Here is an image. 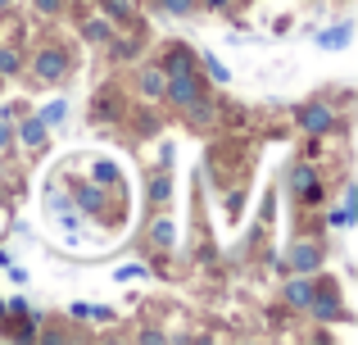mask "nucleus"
Segmentation results:
<instances>
[{
    "mask_svg": "<svg viewBox=\"0 0 358 345\" xmlns=\"http://www.w3.org/2000/svg\"><path fill=\"white\" fill-rule=\"evenodd\" d=\"M164 5L173 9V14H191V9H195V0H164Z\"/></svg>",
    "mask_w": 358,
    "mask_h": 345,
    "instance_id": "19",
    "label": "nucleus"
},
{
    "mask_svg": "<svg viewBox=\"0 0 358 345\" xmlns=\"http://www.w3.org/2000/svg\"><path fill=\"white\" fill-rule=\"evenodd\" d=\"M308 309L317 314L322 323H331V318H341V295H336V282H313V295H308Z\"/></svg>",
    "mask_w": 358,
    "mask_h": 345,
    "instance_id": "1",
    "label": "nucleus"
},
{
    "mask_svg": "<svg viewBox=\"0 0 358 345\" xmlns=\"http://www.w3.org/2000/svg\"><path fill=\"white\" fill-rule=\"evenodd\" d=\"M299 118H304V127H308V132H327V127H331V109H327V105H308L304 109V114H299Z\"/></svg>",
    "mask_w": 358,
    "mask_h": 345,
    "instance_id": "5",
    "label": "nucleus"
},
{
    "mask_svg": "<svg viewBox=\"0 0 358 345\" xmlns=\"http://www.w3.org/2000/svg\"><path fill=\"white\" fill-rule=\"evenodd\" d=\"M32 69H36V78H41V82H59L64 73H69V55H64L59 45H45V50L32 59Z\"/></svg>",
    "mask_w": 358,
    "mask_h": 345,
    "instance_id": "2",
    "label": "nucleus"
},
{
    "mask_svg": "<svg viewBox=\"0 0 358 345\" xmlns=\"http://www.w3.org/2000/svg\"><path fill=\"white\" fill-rule=\"evenodd\" d=\"M114 177V164H96V182H109Z\"/></svg>",
    "mask_w": 358,
    "mask_h": 345,
    "instance_id": "22",
    "label": "nucleus"
},
{
    "mask_svg": "<svg viewBox=\"0 0 358 345\" xmlns=\"http://www.w3.org/2000/svg\"><path fill=\"white\" fill-rule=\"evenodd\" d=\"M87 41H109V23H87Z\"/></svg>",
    "mask_w": 358,
    "mask_h": 345,
    "instance_id": "17",
    "label": "nucleus"
},
{
    "mask_svg": "<svg viewBox=\"0 0 358 345\" xmlns=\"http://www.w3.org/2000/svg\"><path fill=\"white\" fill-rule=\"evenodd\" d=\"M69 114V105H59V100H55V105H45V114H41V123L50 127V123H59V118Z\"/></svg>",
    "mask_w": 358,
    "mask_h": 345,
    "instance_id": "14",
    "label": "nucleus"
},
{
    "mask_svg": "<svg viewBox=\"0 0 358 345\" xmlns=\"http://www.w3.org/2000/svg\"><path fill=\"white\" fill-rule=\"evenodd\" d=\"M23 141H27V146H41V141H45V123H41V118L23 123Z\"/></svg>",
    "mask_w": 358,
    "mask_h": 345,
    "instance_id": "9",
    "label": "nucleus"
},
{
    "mask_svg": "<svg viewBox=\"0 0 358 345\" xmlns=\"http://www.w3.org/2000/svg\"><path fill=\"white\" fill-rule=\"evenodd\" d=\"M150 195H155V200H168V177H159V182L150 186Z\"/></svg>",
    "mask_w": 358,
    "mask_h": 345,
    "instance_id": "20",
    "label": "nucleus"
},
{
    "mask_svg": "<svg viewBox=\"0 0 358 345\" xmlns=\"http://www.w3.org/2000/svg\"><path fill=\"white\" fill-rule=\"evenodd\" d=\"M322 264V250L313 246V241H299L295 250H290V268H299V273H308V268Z\"/></svg>",
    "mask_w": 358,
    "mask_h": 345,
    "instance_id": "4",
    "label": "nucleus"
},
{
    "mask_svg": "<svg viewBox=\"0 0 358 345\" xmlns=\"http://www.w3.org/2000/svg\"><path fill=\"white\" fill-rule=\"evenodd\" d=\"M5 73H18V55L0 45V78H5Z\"/></svg>",
    "mask_w": 358,
    "mask_h": 345,
    "instance_id": "15",
    "label": "nucleus"
},
{
    "mask_svg": "<svg viewBox=\"0 0 358 345\" xmlns=\"http://www.w3.org/2000/svg\"><path fill=\"white\" fill-rule=\"evenodd\" d=\"M290 191H299V195H308V200H317V182H313V169H308V164H299V169L290 173Z\"/></svg>",
    "mask_w": 358,
    "mask_h": 345,
    "instance_id": "6",
    "label": "nucleus"
},
{
    "mask_svg": "<svg viewBox=\"0 0 358 345\" xmlns=\"http://www.w3.org/2000/svg\"><path fill=\"white\" fill-rule=\"evenodd\" d=\"M5 141H9V127H5V123H0V146H5Z\"/></svg>",
    "mask_w": 358,
    "mask_h": 345,
    "instance_id": "24",
    "label": "nucleus"
},
{
    "mask_svg": "<svg viewBox=\"0 0 358 345\" xmlns=\"http://www.w3.org/2000/svg\"><path fill=\"white\" fill-rule=\"evenodd\" d=\"M168 73H191V55L186 50H168Z\"/></svg>",
    "mask_w": 358,
    "mask_h": 345,
    "instance_id": "11",
    "label": "nucleus"
},
{
    "mask_svg": "<svg viewBox=\"0 0 358 345\" xmlns=\"http://www.w3.org/2000/svg\"><path fill=\"white\" fill-rule=\"evenodd\" d=\"M150 241H155L159 250H168V246H173V223H168V218H164V223H155V232H150Z\"/></svg>",
    "mask_w": 358,
    "mask_h": 345,
    "instance_id": "8",
    "label": "nucleus"
},
{
    "mask_svg": "<svg viewBox=\"0 0 358 345\" xmlns=\"http://www.w3.org/2000/svg\"><path fill=\"white\" fill-rule=\"evenodd\" d=\"M141 87H145V96H164V73H155V69H150L145 78H141Z\"/></svg>",
    "mask_w": 358,
    "mask_h": 345,
    "instance_id": "12",
    "label": "nucleus"
},
{
    "mask_svg": "<svg viewBox=\"0 0 358 345\" xmlns=\"http://www.w3.org/2000/svg\"><path fill=\"white\" fill-rule=\"evenodd\" d=\"M59 5H64V0H36V9H41V14H59Z\"/></svg>",
    "mask_w": 358,
    "mask_h": 345,
    "instance_id": "21",
    "label": "nucleus"
},
{
    "mask_svg": "<svg viewBox=\"0 0 358 345\" xmlns=\"http://www.w3.org/2000/svg\"><path fill=\"white\" fill-rule=\"evenodd\" d=\"M100 204H105V200H100V191H96V186H82V209H91V213H96Z\"/></svg>",
    "mask_w": 358,
    "mask_h": 345,
    "instance_id": "13",
    "label": "nucleus"
},
{
    "mask_svg": "<svg viewBox=\"0 0 358 345\" xmlns=\"http://www.w3.org/2000/svg\"><path fill=\"white\" fill-rule=\"evenodd\" d=\"M350 41V27H336V32H327V36H317V45H327V50H341V45Z\"/></svg>",
    "mask_w": 358,
    "mask_h": 345,
    "instance_id": "10",
    "label": "nucleus"
},
{
    "mask_svg": "<svg viewBox=\"0 0 358 345\" xmlns=\"http://www.w3.org/2000/svg\"><path fill=\"white\" fill-rule=\"evenodd\" d=\"M204 5H209V9H227L231 0H204Z\"/></svg>",
    "mask_w": 358,
    "mask_h": 345,
    "instance_id": "23",
    "label": "nucleus"
},
{
    "mask_svg": "<svg viewBox=\"0 0 358 345\" xmlns=\"http://www.w3.org/2000/svg\"><path fill=\"white\" fill-rule=\"evenodd\" d=\"M5 5H9V0H0V9H5Z\"/></svg>",
    "mask_w": 358,
    "mask_h": 345,
    "instance_id": "25",
    "label": "nucleus"
},
{
    "mask_svg": "<svg viewBox=\"0 0 358 345\" xmlns=\"http://www.w3.org/2000/svg\"><path fill=\"white\" fill-rule=\"evenodd\" d=\"M204 69H209V73H213V78H218V82H227V78H231V73H227V69H222V64H218V59H213V55H204Z\"/></svg>",
    "mask_w": 358,
    "mask_h": 345,
    "instance_id": "18",
    "label": "nucleus"
},
{
    "mask_svg": "<svg viewBox=\"0 0 358 345\" xmlns=\"http://www.w3.org/2000/svg\"><path fill=\"white\" fill-rule=\"evenodd\" d=\"M164 91H168L173 105H195V100H200V82H195V73H168Z\"/></svg>",
    "mask_w": 358,
    "mask_h": 345,
    "instance_id": "3",
    "label": "nucleus"
},
{
    "mask_svg": "<svg viewBox=\"0 0 358 345\" xmlns=\"http://www.w3.org/2000/svg\"><path fill=\"white\" fill-rule=\"evenodd\" d=\"M105 5H109V14H114V18H122V23L131 18V0H105Z\"/></svg>",
    "mask_w": 358,
    "mask_h": 345,
    "instance_id": "16",
    "label": "nucleus"
},
{
    "mask_svg": "<svg viewBox=\"0 0 358 345\" xmlns=\"http://www.w3.org/2000/svg\"><path fill=\"white\" fill-rule=\"evenodd\" d=\"M308 295H313V282H304V277H290V282H286V300L290 304L308 309Z\"/></svg>",
    "mask_w": 358,
    "mask_h": 345,
    "instance_id": "7",
    "label": "nucleus"
}]
</instances>
